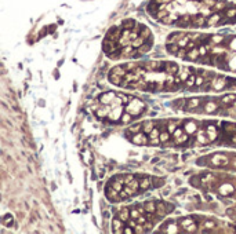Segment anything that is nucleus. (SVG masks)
<instances>
[{
  "mask_svg": "<svg viewBox=\"0 0 236 234\" xmlns=\"http://www.w3.org/2000/svg\"><path fill=\"white\" fill-rule=\"evenodd\" d=\"M144 109H145V105L142 103L140 99H133V102H130L128 108H127V112L131 113L133 116H138L141 115Z\"/></svg>",
  "mask_w": 236,
  "mask_h": 234,
  "instance_id": "f257e3e1",
  "label": "nucleus"
},
{
  "mask_svg": "<svg viewBox=\"0 0 236 234\" xmlns=\"http://www.w3.org/2000/svg\"><path fill=\"white\" fill-rule=\"evenodd\" d=\"M130 140L134 143V145L144 146V145H148V143H149V135L145 134L144 131H141V132H138V134H134Z\"/></svg>",
  "mask_w": 236,
  "mask_h": 234,
  "instance_id": "f03ea898",
  "label": "nucleus"
},
{
  "mask_svg": "<svg viewBox=\"0 0 236 234\" xmlns=\"http://www.w3.org/2000/svg\"><path fill=\"white\" fill-rule=\"evenodd\" d=\"M121 115H123V105L112 103V109L108 115V119L112 120V121H117V120L121 119Z\"/></svg>",
  "mask_w": 236,
  "mask_h": 234,
  "instance_id": "7ed1b4c3",
  "label": "nucleus"
},
{
  "mask_svg": "<svg viewBox=\"0 0 236 234\" xmlns=\"http://www.w3.org/2000/svg\"><path fill=\"white\" fill-rule=\"evenodd\" d=\"M105 194H106V197H108V200H110V201H113V203H117V201H121L120 192H117V190H116V189H113V187L110 186V185H108V186H106V189H105Z\"/></svg>",
  "mask_w": 236,
  "mask_h": 234,
  "instance_id": "20e7f679",
  "label": "nucleus"
},
{
  "mask_svg": "<svg viewBox=\"0 0 236 234\" xmlns=\"http://www.w3.org/2000/svg\"><path fill=\"white\" fill-rule=\"evenodd\" d=\"M173 205L171 204H164V203H157L156 204V215L157 216H160V218H163V216H166L167 213H170L171 211H173Z\"/></svg>",
  "mask_w": 236,
  "mask_h": 234,
  "instance_id": "39448f33",
  "label": "nucleus"
},
{
  "mask_svg": "<svg viewBox=\"0 0 236 234\" xmlns=\"http://www.w3.org/2000/svg\"><path fill=\"white\" fill-rule=\"evenodd\" d=\"M179 224H181V227H184L185 229V231H188V233H193V231H196V223H195V219L193 218H185L182 219L181 222H179Z\"/></svg>",
  "mask_w": 236,
  "mask_h": 234,
  "instance_id": "423d86ee",
  "label": "nucleus"
},
{
  "mask_svg": "<svg viewBox=\"0 0 236 234\" xmlns=\"http://www.w3.org/2000/svg\"><path fill=\"white\" fill-rule=\"evenodd\" d=\"M109 185L113 187V189H116L117 192H120V190H123V187H124V176L116 175L115 178H112L109 181Z\"/></svg>",
  "mask_w": 236,
  "mask_h": 234,
  "instance_id": "0eeeda50",
  "label": "nucleus"
},
{
  "mask_svg": "<svg viewBox=\"0 0 236 234\" xmlns=\"http://www.w3.org/2000/svg\"><path fill=\"white\" fill-rule=\"evenodd\" d=\"M192 18V26L195 28H199V26H206V21H207V17L203 15V14H193L191 15Z\"/></svg>",
  "mask_w": 236,
  "mask_h": 234,
  "instance_id": "6e6552de",
  "label": "nucleus"
},
{
  "mask_svg": "<svg viewBox=\"0 0 236 234\" xmlns=\"http://www.w3.org/2000/svg\"><path fill=\"white\" fill-rule=\"evenodd\" d=\"M117 95L115 92H105L100 97V103L102 105H112L116 101Z\"/></svg>",
  "mask_w": 236,
  "mask_h": 234,
  "instance_id": "1a4fd4ad",
  "label": "nucleus"
},
{
  "mask_svg": "<svg viewBox=\"0 0 236 234\" xmlns=\"http://www.w3.org/2000/svg\"><path fill=\"white\" fill-rule=\"evenodd\" d=\"M226 83H228V78L225 77H215L211 83V88L215 90V91H220V90L225 88L226 87Z\"/></svg>",
  "mask_w": 236,
  "mask_h": 234,
  "instance_id": "9d476101",
  "label": "nucleus"
},
{
  "mask_svg": "<svg viewBox=\"0 0 236 234\" xmlns=\"http://www.w3.org/2000/svg\"><path fill=\"white\" fill-rule=\"evenodd\" d=\"M200 103V99L198 98H191L186 101V108H185V110H189V112H196L198 110V106H199Z\"/></svg>",
  "mask_w": 236,
  "mask_h": 234,
  "instance_id": "9b49d317",
  "label": "nucleus"
},
{
  "mask_svg": "<svg viewBox=\"0 0 236 234\" xmlns=\"http://www.w3.org/2000/svg\"><path fill=\"white\" fill-rule=\"evenodd\" d=\"M196 135H198V142H199L200 145H207V143H210V142H211L206 131H202V130L196 131Z\"/></svg>",
  "mask_w": 236,
  "mask_h": 234,
  "instance_id": "f8f14e48",
  "label": "nucleus"
},
{
  "mask_svg": "<svg viewBox=\"0 0 236 234\" xmlns=\"http://www.w3.org/2000/svg\"><path fill=\"white\" fill-rule=\"evenodd\" d=\"M211 164L215 167H220V165H226L228 164V158L224 156H220V154H217V156H214L213 158H211Z\"/></svg>",
  "mask_w": 236,
  "mask_h": 234,
  "instance_id": "ddd939ff",
  "label": "nucleus"
},
{
  "mask_svg": "<svg viewBox=\"0 0 236 234\" xmlns=\"http://www.w3.org/2000/svg\"><path fill=\"white\" fill-rule=\"evenodd\" d=\"M200 51L199 48L196 47V48H192V50H188V55H186V59H189V61H199L200 59Z\"/></svg>",
  "mask_w": 236,
  "mask_h": 234,
  "instance_id": "4468645a",
  "label": "nucleus"
},
{
  "mask_svg": "<svg viewBox=\"0 0 236 234\" xmlns=\"http://www.w3.org/2000/svg\"><path fill=\"white\" fill-rule=\"evenodd\" d=\"M151 47H152V37L148 39L147 42L144 43L141 47H138V54H137V57H140V55H142V54L148 52L149 50H151Z\"/></svg>",
  "mask_w": 236,
  "mask_h": 234,
  "instance_id": "2eb2a0df",
  "label": "nucleus"
},
{
  "mask_svg": "<svg viewBox=\"0 0 236 234\" xmlns=\"http://www.w3.org/2000/svg\"><path fill=\"white\" fill-rule=\"evenodd\" d=\"M112 227H113V231L115 233H123V220H121L119 216L117 218L113 219V222H112Z\"/></svg>",
  "mask_w": 236,
  "mask_h": 234,
  "instance_id": "dca6fc26",
  "label": "nucleus"
},
{
  "mask_svg": "<svg viewBox=\"0 0 236 234\" xmlns=\"http://www.w3.org/2000/svg\"><path fill=\"white\" fill-rule=\"evenodd\" d=\"M178 65L174 62H167V65H166V73H168L170 76H173V74H177L178 73Z\"/></svg>",
  "mask_w": 236,
  "mask_h": 234,
  "instance_id": "f3484780",
  "label": "nucleus"
},
{
  "mask_svg": "<svg viewBox=\"0 0 236 234\" xmlns=\"http://www.w3.org/2000/svg\"><path fill=\"white\" fill-rule=\"evenodd\" d=\"M236 101L235 95H225L224 98H221V105L224 108H229V105H232Z\"/></svg>",
  "mask_w": 236,
  "mask_h": 234,
  "instance_id": "a211bd4d",
  "label": "nucleus"
},
{
  "mask_svg": "<svg viewBox=\"0 0 236 234\" xmlns=\"http://www.w3.org/2000/svg\"><path fill=\"white\" fill-rule=\"evenodd\" d=\"M151 186H152V179L148 176H142V179L140 181V189L141 190H148Z\"/></svg>",
  "mask_w": 236,
  "mask_h": 234,
  "instance_id": "6ab92c4d",
  "label": "nucleus"
},
{
  "mask_svg": "<svg viewBox=\"0 0 236 234\" xmlns=\"http://www.w3.org/2000/svg\"><path fill=\"white\" fill-rule=\"evenodd\" d=\"M117 216H119V218H120L121 220H123V222H128V220L131 219L130 209L126 208V207H124V208H121L120 211H119V215H117Z\"/></svg>",
  "mask_w": 236,
  "mask_h": 234,
  "instance_id": "aec40b11",
  "label": "nucleus"
},
{
  "mask_svg": "<svg viewBox=\"0 0 236 234\" xmlns=\"http://www.w3.org/2000/svg\"><path fill=\"white\" fill-rule=\"evenodd\" d=\"M123 80H124L123 76H119V74H115V73H110L109 74V81L112 84H115V85H121Z\"/></svg>",
  "mask_w": 236,
  "mask_h": 234,
  "instance_id": "412c9836",
  "label": "nucleus"
},
{
  "mask_svg": "<svg viewBox=\"0 0 236 234\" xmlns=\"http://www.w3.org/2000/svg\"><path fill=\"white\" fill-rule=\"evenodd\" d=\"M206 132H207L210 140H214L215 138H217V135H218V131H217V128H215L214 125H209L207 130H206Z\"/></svg>",
  "mask_w": 236,
  "mask_h": 234,
  "instance_id": "4be33fe9",
  "label": "nucleus"
},
{
  "mask_svg": "<svg viewBox=\"0 0 236 234\" xmlns=\"http://www.w3.org/2000/svg\"><path fill=\"white\" fill-rule=\"evenodd\" d=\"M153 128H155V123H153V121H145V123L142 124V131H144L145 134H148V135L152 132Z\"/></svg>",
  "mask_w": 236,
  "mask_h": 234,
  "instance_id": "5701e85b",
  "label": "nucleus"
},
{
  "mask_svg": "<svg viewBox=\"0 0 236 234\" xmlns=\"http://www.w3.org/2000/svg\"><path fill=\"white\" fill-rule=\"evenodd\" d=\"M185 131H186L189 135H191V134H193V132H196V131H198V125L195 124L193 121L185 123Z\"/></svg>",
  "mask_w": 236,
  "mask_h": 234,
  "instance_id": "b1692460",
  "label": "nucleus"
},
{
  "mask_svg": "<svg viewBox=\"0 0 236 234\" xmlns=\"http://www.w3.org/2000/svg\"><path fill=\"white\" fill-rule=\"evenodd\" d=\"M217 110H218V106L214 102H209L205 105V112H207V113H215Z\"/></svg>",
  "mask_w": 236,
  "mask_h": 234,
  "instance_id": "393cba45",
  "label": "nucleus"
},
{
  "mask_svg": "<svg viewBox=\"0 0 236 234\" xmlns=\"http://www.w3.org/2000/svg\"><path fill=\"white\" fill-rule=\"evenodd\" d=\"M185 85H186L188 88H192L193 85H196V76H195V73H192V74L185 80Z\"/></svg>",
  "mask_w": 236,
  "mask_h": 234,
  "instance_id": "a878e982",
  "label": "nucleus"
},
{
  "mask_svg": "<svg viewBox=\"0 0 236 234\" xmlns=\"http://www.w3.org/2000/svg\"><path fill=\"white\" fill-rule=\"evenodd\" d=\"M135 24H137V22L134 21L133 18H131V19H126V21L121 22V28H124V29H130V31H131V29L135 26Z\"/></svg>",
  "mask_w": 236,
  "mask_h": 234,
  "instance_id": "bb28decb",
  "label": "nucleus"
},
{
  "mask_svg": "<svg viewBox=\"0 0 236 234\" xmlns=\"http://www.w3.org/2000/svg\"><path fill=\"white\" fill-rule=\"evenodd\" d=\"M140 36L144 37L145 40H148V39H151V37H152V32H151V29H149V28L144 26V28H142V31H141V33H140Z\"/></svg>",
  "mask_w": 236,
  "mask_h": 234,
  "instance_id": "cd10ccee",
  "label": "nucleus"
},
{
  "mask_svg": "<svg viewBox=\"0 0 236 234\" xmlns=\"http://www.w3.org/2000/svg\"><path fill=\"white\" fill-rule=\"evenodd\" d=\"M144 208L148 213H155L156 212V204L155 203H145L144 204Z\"/></svg>",
  "mask_w": 236,
  "mask_h": 234,
  "instance_id": "c85d7f7f",
  "label": "nucleus"
},
{
  "mask_svg": "<svg viewBox=\"0 0 236 234\" xmlns=\"http://www.w3.org/2000/svg\"><path fill=\"white\" fill-rule=\"evenodd\" d=\"M179 48H181V47H179V44H177V43H175V44H167V51L170 52V54H174V55H177V52L179 51Z\"/></svg>",
  "mask_w": 236,
  "mask_h": 234,
  "instance_id": "c756f323",
  "label": "nucleus"
},
{
  "mask_svg": "<svg viewBox=\"0 0 236 234\" xmlns=\"http://www.w3.org/2000/svg\"><path fill=\"white\" fill-rule=\"evenodd\" d=\"M145 42H147V40H145L144 37L138 36V37H137V39H134V40L131 42V46H133V47H135V48H138V47H141V46H142V44H144V43H145Z\"/></svg>",
  "mask_w": 236,
  "mask_h": 234,
  "instance_id": "7c9ffc66",
  "label": "nucleus"
},
{
  "mask_svg": "<svg viewBox=\"0 0 236 234\" xmlns=\"http://www.w3.org/2000/svg\"><path fill=\"white\" fill-rule=\"evenodd\" d=\"M188 139H189V134L188 135H186V134H182L179 138H175V139H174V143H175V145H184Z\"/></svg>",
  "mask_w": 236,
  "mask_h": 234,
  "instance_id": "2f4dec72",
  "label": "nucleus"
},
{
  "mask_svg": "<svg viewBox=\"0 0 236 234\" xmlns=\"http://www.w3.org/2000/svg\"><path fill=\"white\" fill-rule=\"evenodd\" d=\"M170 135H171V134H170L168 131H164V130L160 131V142H162V143H166V142H168V139H170Z\"/></svg>",
  "mask_w": 236,
  "mask_h": 234,
  "instance_id": "473e14b6",
  "label": "nucleus"
},
{
  "mask_svg": "<svg viewBox=\"0 0 236 234\" xmlns=\"http://www.w3.org/2000/svg\"><path fill=\"white\" fill-rule=\"evenodd\" d=\"M133 119H134V117H133V115H131V113H128V112H126V113H123V115H121V119L120 120H121V123H123V124H127V123H130Z\"/></svg>",
  "mask_w": 236,
  "mask_h": 234,
  "instance_id": "72a5a7b5",
  "label": "nucleus"
},
{
  "mask_svg": "<svg viewBox=\"0 0 236 234\" xmlns=\"http://www.w3.org/2000/svg\"><path fill=\"white\" fill-rule=\"evenodd\" d=\"M164 185V179L163 178H152V186L153 187H160Z\"/></svg>",
  "mask_w": 236,
  "mask_h": 234,
  "instance_id": "f704fd0d",
  "label": "nucleus"
},
{
  "mask_svg": "<svg viewBox=\"0 0 236 234\" xmlns=\"http://www.w3.org/2000/svg\"><path fill=\"white\" fill-rule=\"evenodd\" d=\"M128 131H130L131 134H138V132H141V131H142V124L133 125V127H130V128H128Z\"/></svg>",
  "mask_w": 236,
  "mask_h": 234,
  "instance_id": "c9c22d12",
  "label": "nucleus"
},
{
  "mask_svg": "<svg viewBox=\"0 0 236 234\" xmlns=\"http://www.w3.org/2000/svg\"><path fill=\"white\" fill-rule=\"evenodd\" d=\"M186 55H188V50H186L185 47H181V48H179V51L177 52V57L182 58V59H186Z\"/></svg>",
  "mask_w": 236,
  "mask_h": 234,
  "instance_id": "e433bc0d",
  "label": "nucleus"
},
{
  "mask_svg": "<svg viewBox=\"0 0 236 234\" xmlns=\"http://www.w3.org/2000/svg\"><path fill=\"white\" fill-rule=\"evenodd\" d=\"M3 224L7 226V227H10L11 224H13V216L11 215H6L4 218H3Z\"/></svg>",
  "mask_w": 236,
  "mask_h": 234,
  "instance_id": "4c0bfd02",
  "label": "nucleus"
},
{
  "mask_svg": "<svg viewBox=\"0 0 236 234\" xmlns=\"http://www.w3.org/2000/svg\"><path fill=\"white\" fill-rule=\"evenodd\" d=\"M147 230H145V227H144V224H137L135 227H134V233H137V234H142V233H145Z\"/></svg>",
  "mask_w": 236,
  "mask_h": 234,
  "instance_id": "58836bf2",
  "label": "nucleus"
},
{
  "mask_svg": "<svg viewBox=\"0 0 236 234\" xmlns=\"http://www.w3.org/2000/svg\"><path fill=\"white\" fill-rule=\"evenodd\" d=\"M222 40H224V37H222V36H218V35L211 36V42L215 43V44H221V43H222Z\"/></svg>",
  "mask_w": 236,
  "mask_h": 234,
  "instance_id": "ea45409f",
  "label": "nucleus"
},
{
  "mask_svg": "<svg viewBox=\"0 0 236 234\" xmlns=\"http://www.w3.org/2000/svg\"><path fill=\"white\" fill-rule=\"evenodd\" d=\"M130 215L133 219H138L140 215H141V212L138 211V208H134V209H130Z\"/></svg>",
  "mask_w": 236,
  "mask_h": 234,
  "instance_id": "a19ab883",
  "label": "nucleus"
},
{
  "mask_svg": "<svg viewBox=\"0 0 236 234\" xmlns=\"http://www.w3.org/2000/svg\"><path fill=\"white\" fill-rule=\"evenodd\" d=\"M117 97L120 98V101H121V103H123V105H127L128 102H130V98H128L127 95H124V94H119Z\"/></svg>",
  "mask_w": 236,
  "mask_h": 234,
  "instance_id": "79ce46f5",
  "label": "nucleus"
},
{
  "mask_svg": "<svg viewBox=\"0 0 236 234\" xmlns=\"http://www.w3.org/2000/svg\"><path fill=\"white\" fill-rule=\"evenodd\" d=\"M203 227H206V229H213V227H215V222L214 220H206L205 222V226Z\"/></svg>",
  "mask_w": 236,
  "mask_h": 234,
  "instance_id": "37998d69",
  "label": "nucleus"
},
{
  "mask_svg": "<svg viewBox=\"0 0 236 234\" xmlns=\"http://www.w3.org/2000/svg\"><path fill=\"white\" fill-rule=\"evenodd\" d=\"M205 84V78H203V76H196V87H202Z\"/></svg>",
  "mask_w": 236,
  "mask_h": 234,
  "instance_id": "c03bdc74",
  "label": "nucleus"
},
{
  "mask_svg": "<svg viewBox=\"0 0 236 234\" xmlns=\"http://www.w3.org/2000/svg\"><path fill=\"white\" fill-rule=\"evenodd\" d=\"M175 130H177V124H175L174 121H170V124H168V132H170V134L173 135L174 131H175Z\"/></svg>",
  "mask_w": 236,
  "mask_h": 234,
  "instance_id": "a18cd8bd",
  "label": "nucleus"
},
{
  "mask_svg": "<svg viewBox=\"0 0 236 234\" xmlns=\"http://www.w3.org/2000/svg\"><path fill=\"white\" fill-rule=\"evenodd\" d=\"M182 134H184V131L181 130V128H177V130L174 131V134H173V139H175V138H179Z\"/></svg>",
  "mask_w": 236,
  "mask_h": 234,
  "instance_id": "49530a36",
  "label": "nucleus"
},
{
  "mask_svg": "<svg viewBox=\"0 0 236 234\" xmlns=\"http://www.w3.org/2000/svg\"><path fill=\"white\" fill-rule=\"evenodd\" d=\"M123 233L133 234V233H134V227H131V226H127V227H124V229H123Z\"/></svg>",
  "mask_w": 236,
  "mask_h": 234,
  "instance_id": "de8ad7c7",
  "label": "nucleus"
},
{
  "mask_svg": "<svg viewBox=\"0 0 236 234\" xmlns=\"http://www.w3.org/2000/svg\"><path fill=\"white\" fill-rule=\"evenodd\" d=\"M144 227H145V230H147V231H149V230L152 229V222H151V220H149V222H147V223L144 224Z\"/></svg>",
  "mask_w": 236,
  "mask_h": 234,
  "instance_id": "09e8293b",
  "label": "nucleus"
},
{
  "mask_svg": "<svg viewBox=\"0 0 236 234\" xmlns=\"http://www.w3.org/2000/svg\"><path fill=\"white\" fill-rule=\"evenodd\" d=\"M231 48H232V50H235V51H236V37H235V39H233V40H232V42H231Z\"/></svg>",
  "mask_w": 236,
  "mask_h": 234,
  "instance_id": "8fccbe9b",
  "label": "nucleus"
}]
</instances>
